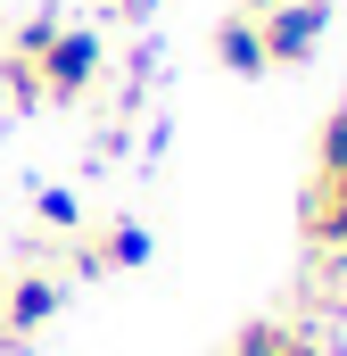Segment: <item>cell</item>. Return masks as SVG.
Masks as SVG:
<instances>
[{
    "label": "cell",
    "mask_w": 347,
    "mask_h": 356,
    "mask_svg": "<svg viewBox=\"0 0 347 356\" xmlns=\"http://www.w3.org/2000/svg\"><path fill=\"white\" fill-rule=\"evenodd\" d=\"M323 25H331V0H273L257 17L264 58H273V67H306V58L323 50Z\"/></svg>",
    "instance_id": "cell-2"
},
{
    "label": "cell",
    "mask_w": 347,
    "mask_h": 356,
    "mask_svg": "<svg viewBox=\"0 0 347 356\" xmlns=\"http://www.w3.org/2000/svg\"><path fill=\"white\" fill-rule=\"evenodd\" d=\"M124 266H149V232L141 224H99L67 249V273H124Z\"/></svg>",
    "instance_id": "cell-3"
},
{
    "label": "cell",
    "mask_w": 347,
    "mask_h": 356,
    "mask_svg": "<svg viewBox=\"0 0 347 356\" xmlns=\"http://www.w3.org/2000/svg\"><path fill=\"white\" fill-rule=\"evenodd\" d=\"M33 224H50V232H83V207H75V191H42V199H33Z\"/></svg>",
    "instance_id": "cell-7"
},
{
    "label": "cell",
    "mask_w": 347,
    "mask_h": 356,
    "mask_svg": "<svg viewBox=\"0 0 347 356\" xmlns=\"http://www.w3.org/2000/svg\"><path fill=\"white\" fill-rule=\"evenodd\" d=\"M232 356H323V340H306V332H289V323H248Z\"/></svg>",
    "instance_id": "cell-6"
},
{
    "label": "cell",
    "mask_w": 347,
    "mask_h": 356,
    "mask_svg": "<svg viewBox=\"0 0 347 356\" xmlns=\"http://www.w3.org/2000/svg\"><path fill=\"white\" fill-rule=\"evenodd\" d=\"M58 307H67V273H50V266L8 273V282H0V356L33 348V332H42Z\"/></svg>",
    "instance_id": "cell-1"
},
{
    "label": "cell",
    "mask_w": 347,
    "mask_h": 356,
    "mask_svg": "<svg viewBox=\"0 0 347 356\" xmlns=\"http://www.w3.org/2000/svg\"><path fill=\"white\" fill-rule=\"evenodd\" d=\"M323 175H347V99L323 116Z\"/></svg>",
    "instance_id": "cell-8"
},
{
    "label": "cell",
    "mask_w": 347,
    "mask_h": 356,
    "mask_svg": "<svg viewBox=\"0 0 347 356\" xmlns=\"http://www.w3.org/2000/svg\"><path fill=\"white\" fill-rule=\"evenodd\" d=\"M264 8H273V0H240V17H264Z\"/></svg>",
    "instance_id": "cell-9"
},
{
    "label": "cell",
    "mask_w": 347,
    "mask_h": 356,
    "mask_svg": "<svg viewBox=\"0 0 347 356\" xmlns=\"http://www.w3.org/2000/svg\"><path fill=\"white\" fill-rule=\"evenodd\" d=\"M306 241L314 249H347V175H314V191H306Z\"/></svg>",
    "instance_id": "cell-4"
},
{
    "label": "cell",
    "mask_w": 347,
    "mask_h": 356,
    "mask_svg": "<svg viewBox=\"0 0 347 356\" xmlns=\"http://www.w3.org/2000/svg\"><path fill=\"white\" fill-rule=\"evenodd\" d=\"M215 58H223L232 75H264L273 58H264V33H257V17H223V25H215Z\"/></svg>",
    "instance_id": "cell-5"
}]
</instances>
